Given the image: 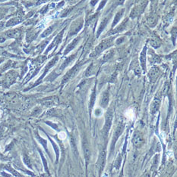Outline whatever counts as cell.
<instances>
[{
  "mask_svg": "<svg viewBox=\"0 0 177 177\" xmlns=\"http://www.w3.org/2000/svg\"><path fill=\"white\" fill-rule=\"evenodd\" d=\"M123 129H124V125L122 124H120L117 127V128L116 129L115 133H114V135L113 136V143H112V147L113 148V146L115 145L116 141L118 140V138L120 136V135L122 134L123 131Z\"/></svg>",
  "mask_w": 177,
  "mask_h": 177,
  "instance_id": "obj_3",
  "label": "cell"
},
{
  "mask_svg": "<svg viewBox=\"0 0 177 177\" xmlns=\"http://www.w3.org/2000/svg\"><path fill=\"white\" fill-rule=\"evenodd\" d=\"M141 177H151V174L149 173H145Z\"/></svg>",
  "mask_w": 177,
  "mask_h": 177,
  "instance_id": "obj_8",
  "label": "cell"
},
{
  "mask_svg": "<svg viewBox=\"0 0 177 177\" xmlns=\"http://www.w3.org/2000/svg\"><path fill=\"white\" fill-rule=\"evenodd\" d=\"M119 177H123V176H122V173H121V174H120Z\"/></svg>",
  "mask_w": 177,
  "mask_h": 177,
  "instance_id": "obj_10",
  "label": "cell"
},
{
  "mask_svg": "<svg viewBox=\"0 0 177 177\" xmlns=\"http://www.w3.org/2000/svg\"><path fill=\"white\" fill-rule=\"evenodd\" d=\"M59 138H60V139L63 140V139H65V138H66V133H63V132H61V133H59Z\"/></svg>",
  "mask_w": 177,
  "mask_h": 177,
  "instance_id": "obj_7",
  "label": "cell"
},
{
  "mask_svg": "<svg viewBox=\"0 0 177 177\" xmlns=\"http://www.w3.org/2000/svg\"><path fill=\"white\" fill-rule=\"evenodd\" d=\"M84 152H85L86 158H89V155H90V151H89V148L87 144H86L85 142L84 143Z\"/></svg>",
  "mask_w": 177,
  "mask_h": 177,
  "instance_id": "obj_5",
  "label": "cell"
},
{
  "mask_svg": "<svg viewBox=\"0 0 177 177\" xmlns=\"http://www.w3.org/2000/svg\"><path fill=\"white\" fill-rule=\"evenodd\" d=\"M0 117H1V112H0Z\"/></svg>",
  "mask_w": 177,
  "mask_h": 177,
  "instance_id": "obj_11",
  "label": "cell"
},
{
  "mask_svg": "<svg viewBox=\"0 0 177 177\" xmlns=\"http://www.w3.org/2000/svg\"><path fill=\"white\" fill-rule=\"evenodd\" d=\"M104 151L101 152L100 155V158H99V161H98V165L100 167V170H102L104 167V164H105V154H104Z\"/></svg>",
  "mask_w": 177,
  "mask_h": 177,
  "instance_id": "obj_4",
  "label": "cell"
},
{
  "mask_svg": "<svg viewBox=\"0 0 177 177\" xmlns=\"http://www.w3.org/2000/svg\"><path fill=\"white\" fill-rule=\"evenodd\" d=\"M103 177H108V173H105L103 174Z\"/></svg>",
  "mask_w": 177,
  "mask_h": 177,
  "instance_id": "obj_9",
  "label": "cell"
},
{
  "mask_svg": "<svg viewBox=\"0 0 177 177\" xmlns=\"http://www.w3.org/2000/svg\"><path fill=\"white\" fill-rule=\"evenodd\" d=\"M112 120H113V115L112 114H110V112L107 114V117H106V121H105V126L103 127V135L107 136L109 131L110 130V127H111V124H112Z\"/></svg>",
  "mask_w": 177,
  "mask_h": 177,
  "instance_id": "obj_2",
  "label": "cell"
},
{
  "mask_svg": "<svg viewBox=\"0 0 177 177\" xmlns=\"http://www.w3.org/2000/svg\"><path fill=\"white\" fill-rule=\"evenodd\" d=\"M121 161H122V159H121V158H120V157H119V158H117V160L116 161L115 167H117V168L119 167L120 164H121Z\"/></svg>",
  "mask_w": 177,
  "mask_h": 177,
  "instance_id": "obj_6",
  "label": "cell"
},
{
  "mask_svg": "<svg viewBox=\"0 0 177 177\" xmlns=\"http://www.w3.org/2000/svg\"><path fill=\"white\" fill-rule=\"evenodd\" d=\"M132 142L135 147L141 148L144 142V139L142 134L140 133H137L134 134V137L132 138Z\"/></svg>",
  "mask_w": 177,
  "mask_h": 177,
  "instance_id": "obj_1",
  "label": "cell"
}]
</instances>
